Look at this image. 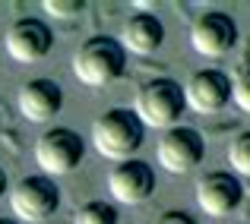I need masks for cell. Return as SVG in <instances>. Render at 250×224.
I'll use <instances>...</instances> for the list:
<instances>
[{"label":"cell","mask_w":250,"mask_h":224,"mask_svg":"<svg viewBox=\"0 0 250 224\" xmlns=\"http://www.w3.org/2000/svg\"><path fill=\"white\" fill-rule=\"evenodd\" d=\"M143 133H146V127L136 120L133 111L114 108V111H104L102 117H95V123H92V146H95V151L102 158L121 164V161H130L140 151Z\"/></svg>","instance_id":"1"},{"label":"cell","mask_w":250,"mask_h":224,"mask_svg":"<svg viewBox=\"0 0 250 224\" xmlns=\"http://www.w3.org/2000/svg\"><path fill=\"white\" fill-rule=\"evenodd\" d=\"M124 70H127V51L114 38H89L73 54V73L89 89L111 85L124 76Z\"/></svg>","instance_id":"2"},{"label":"cell","mask_w":250,"mask_h":224,"mask_svg":"<svg viewBox=\"0 0 250 224\" xmlns=\"http://www.w3.org/2000/svg\"><path fill=\"white\" fill-rule=\"evenodd\" d=\"M184 111H187L184 92L174 79H149L146 85H140V92L133 98V114L143 127L171 130L181 120Z\"/></svg>","instance_id":"3"},{"label":"cell","mask_w":250,"mask_h":224,"mask_svg":"<svg viewBox=\"0 0 250 224\" xmlns=\"http://www.w3.org/2000/svg\"><path fill=\"white\" fill-rule=\"evenodd\" d=\"M10 205L19 221L25 224H48L61 208V189L51 177L32 174L22 177L16 187L10 189Z\"/></svg>","instance_id":"4"},{"label":"cell","mask_w":250,"mask_h":224,"mask_svg":"<svg viewBox=\"0 0 250 224\" xmlns=\"http://www.w3.org/2000/svg\"><path fill=\"white\" fill-rule=\"evenodd\" d=\"M83 158H85V142L80 139V133H73L67 127L48 130L35 142V161L42 168V174L51 177V180L73 174L83 164Z\"/></svg>","instance_id":"5"},{"label":"cell","mask_w":250,"mask_h":224,"mask_svg":"<svg viewBox=\"0 0 250 224\" xmlns=\"http://www.w3.org/2000/svg\"><path fill=\"white\" fill-rule=\"evenodd\" d=\"M206 155V142L193 127H171L159 139V164L168 174H190L200 168Z\"/></svg>","instance_id":"6"},{"label":"cell","mask_w":250,"mask_h":224,"mask_svg":"<svg viewBox=\"0 0 250 224\" xmlns=\"http://www.w3.org/2000/svg\"><path fill=\"white\" fill-rule=\"evenodd\" d=\"M108 189H111V199L121 202V205H140L155 193V174L146 161L130 158V161H121L111 168Z\"/></svg>","instance_id":"7"},{"label":"cell","mask_w":250,"mask_h":224,"mask_svg":"<svg viewBox=\"0 0 250 224\" xmlns=\"http://www.w3.org/2000/svg\"><path fill=\"white\" fill-rule=\"evenodd\" d=\"M190 44L203 57H222L238 44V22L228 13H203L190 29Z\"/></svg>","instance_id":"8"},{"label":"cell","mask_w":250,"mask_h":224,"mask_svg":"<svg viewBox=\"0 0 250 224\" xmlns=\"http://www.w3.org/2000/svg\"><path fill=\"white\" fill-rule=\"evenodd\" d=\"M184 104L196 114H215L231 101V79L222 70H196L184 85Z\"/></svg>","instance_id":"9"},{"label":"cell","mask_w":250,"mask_h":224,"mask_svg":"<svg viewBox=\"0 0 250 224\" xmlns=\"http://www.w3.org/2000/svg\"><path fill=\"white\" fill-rule=\"evenodd\" d=\"M241 199H244V187L228 170H212V174L200 177V183H196V205L212 218L231 215L241 205Z\"/></svg>","instance_id":"10"},{"label":"cell","mask_w":250,"mask_h":224,"mask_svg":"<svg viewBox=\"0 0 250 224\" xmlns=\"http://www.w3.org/2000/svg\"><path fill=\"white\" fill-rule=\"evenodd\" d=\"M54 44V32L42 19H16L6 32V54L16 63H38Z\"/></svg>","instance_id":"11"},{"label":"cell","mask_w":250,"mask_h":224,"mask_svg":"<svg viewBox=\"0 0 250 224\" xmlns=\"http://www.w3.org/2000/svg\"><path fill=\"white\" fill-rule=\"evenodd\" d=\"M19 114L32 123H48L61 114L63 108V92L54 79H29L16 95Z\"/></svg>","instance_id":"12"},{"label":"cell","mask_w":250,"mask_h":224,"mask_svg":"<svg viewBox=\"0 0 250 224\" xmlns=\"http://www.w3.org/2000/svg\"><path fill=\"white\" fill-rule=\"evenodd\" d=\"M165 41V25L152 16V13H136L124 22V32H121V48L130 51V54H155Z\"/></svg>","instance_id":"13"},{"label":"cell","mask_w":250,"mask_h":224,"mask_svg":"<svg viewBox=\"0 0 250 224\" xmlns=\"http://www.w3.org/2000/svg\"><path fill=\"white\" fill-rule=\"evenodd\" d=\"M73 224H117V208L111 202H85L80 212L73 215Z\"/></svg>","instance_id":"14"},{"label":"cell","mask_w":250,"mask_h":224,"mask_svg":"<svg viewBox=\"0 0 250 224\" xmlns=\"http://www.w3.org/2000/svg\"><path fill=\"white\" fill-rule=\"evenodd\" d=\"M228 161H231V168L238 170L241 177H250V130H244V133H238L231 139V146H228Z\"/></svg>","instance_id":"15"},{"label":"cell","mask_w":250,"mask_h":224,"mask_svg":"<svg viewBox=\"0 0 250 224\" xmlns=\"http://www.w3.org/2000/svg\"><path fill=\"white\" fill-rule=\"evenodd\" d=\"M83 0H44V13L54 19H73L83 13Z\"/></svg>","instance_id":"16"},{"label":"cell","mask_w":250,"mask_h":224,"mask_svg":"<svg viewBox=\"0 0 250 224\" xmlns=\"http://www.w3.org/2000/svg\"><path fill=\"white\" fill-rule=\"evenodd\" d=\"M231 98L244 114H250V70H244V73L231 82Z\"/></svg>","instance_id":"17"},{"label":"cell","mask_w":250,"mask_h":224,"mask_svg":"<svg viewBox=\"0 0 250 224\" xmlns=\"http://www.w3.org/2000/svg\"><path fill=\"white\" fill-rule=\"evenodd\" d=\"M152 224H196V221L187 212H181V208H171V212H162Z\"/></svg>","instance_id":"18"},{"label":"cell","mask_w":250,"mask_h":224,"mask_svg":"<svg viewBox=\"0 0 250 224\" xmlns=\"http://www.w3.org/2000/svg\"><path fill=\"white\" fill-rule=\"evenodd\" d=\"M3 193H6V174H3V168H0V199H3Z\"/></svg>","instance_id":"19"},{"label":"cell","mask_w":250,"mask_h":224,"mask_svg":"<svg viewBox=\"0 0 250 224\" xmlns=\"http://www.w3.org/2000/svg\"><path fill=\"white\" fill-rule=\"evenodd\" d=\"M0 224H16V221H10V218H0Z\"/></svg>","instance_id":"20"}]
</instances>
